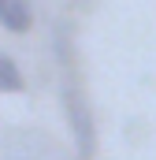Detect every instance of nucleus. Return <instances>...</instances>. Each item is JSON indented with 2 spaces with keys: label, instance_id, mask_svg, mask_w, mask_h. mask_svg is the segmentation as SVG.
<instances>
[{
  "label": "nucleus",
  "instance_id": "2",
  "mask_svg": "<svg viewBox=\"0 0 156 160\" xmlns=\"http://www.w3.org/2000/svg\"><path fill=\"white\" fill-rule=\"evenodd\" d=\"M0 26L7 34H26L34 26V4L30 0H0Z\"/></svg>",
  "mask_w": 156,
  "mask_h": 160
},
{
  "label": "nucleus",
  "instance_id": "3",
  "mask_svg": "<svg viewBox=\"0 0 156 160\" xmlns=\"http://www.w3.org/2000/svg\"><path fill=\"white\" fill-rule=\"evenodd\" d=\"M22 89H26V78H22L19 63L0 52V93H22Z\"/></svg>",
  "mask_w": 156,
  "mask_h": 160
},
{
  "label": "nucleus",
  "instance_id": "1",
  "mask_svg": "<svg viewBox=\"0 0 156 160\" xmlns=\"http://www.w3.org/2000/svg\"><path fill=\"white\" fill-rule=\"evenodd\" d=\"M52 52H56V63H60V101H63V116H67V127H71L75 149L82 160H89L97 153V123H93V108H89L82 78H78V56H75V45H71L67 22L56 26Z\"/></svg>",
  "mask_w": 156,
  "mask_h": 160
}]
</instances>
